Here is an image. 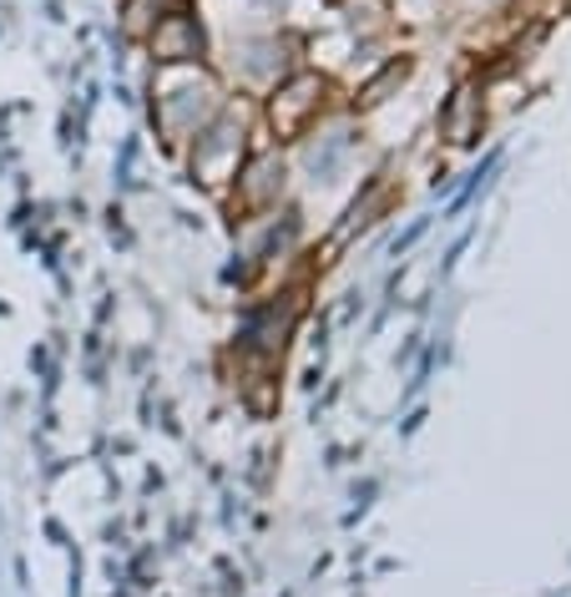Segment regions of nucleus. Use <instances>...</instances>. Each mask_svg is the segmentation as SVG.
<instances>
[{
	"mask_svg": "<svg viewBox=\"0 0 571 597\" xmlns=\"http://www.w3.org/2000/svg\"><path fill=\"white\" fill-rule=\"evenodd\" d=\"M152 97H157L152 117L167 127V137H173V143L198 137L203 127H208L213 117L223 111V87L208 77V71H198V67H163Z\"/></svg>",
	"mask_w": 571,
	"mask_h": 597,
	"instance_id": "obj_1",
	"label": "nucleus"
},
{
	"mask_svg": "<svg viewBox=\"0 0 571 597\" xmlns=\"http://www.w3.org/2000/svg\"><path fill=\"white\" fill-rule=\"evenodd\" d=\"M243 157H248V117L233 101H223V111L193 137V177L203 188H228L238 177Z\"/></svg>",
	"mask_w": 571,
	"mask_h": 597,
	"instance_id": "obj_2",
	"label": "nucleus"
},
{
	"mask_svg": "<svg viewBox=\"0 0 571 597\" xmlns=\"http://www.w3.org/2000/svg\"><path fill=\"white\" fill-rule=\"evenodd\" d=\"M319 107H324V77L294 71V77H284L274 87V97H268V127H274V137H298L319 117Z\"/></svg>",
	"mask_w": 571,
	"mask_h": 597,
	"instance_id": "obj_3",
	"label": "nucleus"
},
{
	"mask_svg": "<svg viewBox=\"0 0 571 597\" xmlns=\"http://www.w3.org/2000/svg\"><path fill=\"white\" fill-rule=\"evenodd\" d=\"M147 51H152L157 67H198L208 41H203V26L193 11H173L142 36Z\"/></svg>",
	"mask_w": 571,
	"mask_h": 597,
	"instance_id": "obj_4",
	"label": "nucleus"
},
{
	"mask_svg": "<svg viewBox=\"0 0 571 597\" xmlns=\"http://www.w3.org/2000/svg\"><path fill=\"white\" fill-rule=\"evenodd\" d=\"M233 183H238L243 208H268V203L278 198V188H284V163H278L274 147H264V153L243 157V167H238Z\"/></svg>",
	"mask_w": 571,
	"mask_h": 597,
	"instance_id": "obj_5",
	"label": "nucleus"
},
{
	"mask_svg": "<svg viewBox=\"0 0 571 597\" xmlns=\"http://www.w3.org/2000/svg\"><path fill=\"white\" fill-rule=\"evenodd\" d=\"M173 11H187V0H127L121 6V26H127V36H147Z\"/></svg>",
	"mask_w": 571,
	"mask_h": 597,
	"instance_id": "obj_6",
	"label": "nucleus"
}]
</instances>
